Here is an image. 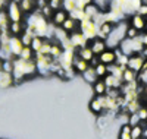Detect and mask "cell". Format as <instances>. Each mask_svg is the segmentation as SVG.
I'll use <instances>...</instances> for the list:
<instances>
[{
    "instance_id": "cell-1",
    "label": "cell",
    "mask_w": 147,
    "mask_h": 139,
    "mask_svg": "<svg viewBox=\"0 0 147 139\" xmlns=\"http://www.w3.org/2000/svg\"><path fill=\"white\" fill-rule=\"evenodd\" d=\"M27 27H30L34 31L35 37H41V38H46L47 35H53L55 31V27L50 23V19L43 16L40 9H37L27 16Z\"/></svg>"
},
{
    "instance_id": "cell-2",
    "label": "cell",
    "mask_w": 147,
    "mask_h": 139,
    "mask_svg": "<svg viewBox=\"0 0 147 139\" xmlns=\"http://www.w3.org/2000/svg\"><path fill=\"white\" fill-rule=\"evenodd\" d=\"M119 48L121 51L127 54V56H134V54H140L143 53L144 50V44L140 38V35L137 38H124L119 44Z\"/></svg>"
},
{
    "instance_id": "cell-3",
    "label": "cell",
    "mask_w": 147,
    "mask_h": 139,
    "mask_svg": "<svg viewBox=\"0 0 147 139\" xmlns=\"http://www.w3.org/2000/svg\"><path fill=\"white\" fill-rule=\"evenodd\" d=\"M35 65H37V70H38V75L41 76H50L52 75V65L55 59L52 56H46V54H41V53H35Z\"/></svg>"
},
{
    "instance_id": "cell-4",
    "label": "cell",
    "mask_w": 147,
    "mask_h": 139,
    "mask_svg": "<svg viewBox=\"0 0 147 139\" xmlns=\"http://www.w3.org/2000/svg\"><path fill=\"white\" fill-rule=\"evenodd\" d=\"M80 31L87 37L88 40H93L97 37V34H99V23L85 16L82 21H80Z\"/></svg>"
},
{
    "instance_id": "cell-5",
    "label": "cell",
    "mask_w": 147,
    "mask_h": 139,
    "mask_svg": "<svg viewBox=\"0 0 147 139\" xmlns=\"http://www.w3.org/2000/svg\"><path fill=\"white\" fill-rule=\"evenodd\" d=\"M6 12H7V16L10 19V22H22V18H24V12L21 9V5L16 0H10L6 6Z\"/></svg>"
},
{
    "instance_id": "cell-6",
    "label": "cell",
    "mask_w": 147,
    "mask_h": 139,
    "mask_svg": "<svg viewBox=\"0 0 147 139\" xmlns=\"http://www.w3.org/2000/svg\"><path fill=\"white\" fill-rule=\"evenodd\" d=\"M69 40H71L74 48H77V50H78V48H82V47H87V45L90 44V40H88L80 29L71 32V34H69Z\"/></svg>"
},
{
    "instance_id": "cell-7",
    "label": "cell",
    "mask_w": 147,
    "mask_h": 139,
    "mask_svg": "<svg viewBox=\"0 0 147 139\" xmlns=\"http://www.w3.org/2000/svg\"><path fill=\"white\" fill-rule=\"evenodd\" d=\"M24 47H25V45H24L21 37H16V35H12L10 37V40H9V48H10V51H12V54H13L15 59L21 56Z\"/></svg>"
},
{
    "instance_id": "cell-8",
    "label": "cell",
    "mask_w": 147,
    "mask_h": 139,
    "mask_svg": "<svg viewBox=\"0 0 147 139\" xmlns=\"http://www.w3.org/2000/svg\"><path fill=\"white\" fill-rule=\"evenodd\" d=\"M105 98H106V95H96L90 101V110L94 113V114L100 116L105 111Z\"/></svg>"
},
{
    "instance_id": "cell-9",
    "label": "cell",
    "mask_w": 147,
    "mask_h": 139,
    "mask_svg": "<svg viewBox=\"0 0 147 139\" xmlns=\"http://www.w3.org/2000/svg\"><path fill=\"white\" fill-rule=\"evenodd\" d=\"M88 45L91 47L93 53H94L96 56H100L103 51H106V50L109 48L107 44H106V40L100 38V37H96V38L90 40V44H88Z\"/></svg>"
},
{
    "instance_id": "cell-10",
    "label": "cell",
    "mask_w": 147,
    "mask_h": 139,
    "mask_svg": "<svg viewBox=\"0 0 147 139\" xmlns=\"http://www.w3.org/2000/svg\"><path fill=\"white\" fill-rule=\"evenodd\" d=\"M146 60H147V59H146L141 53H140V54L129 56L128 66H127V67H129V69H132V70H136L137 73H140V72H141V67H143V65H144Z\"/></svg>"
},
{
    "instance_id": "cell-11",
    "label": "cell",
    "mask_w": 147,
    "mask_h": 139,
    "mask_svg": "<svg viewBox=\"0 0 147 139\" xmlns=\"http://www.w3.org/2000/svg\"><path fill=\"white\" fill-rule=\"evenodd\" d=\"M68 12L65 10V9H57V10H55V13H53V16H52V19H50V23L53 25V27L56 28V27H62L63 25V22L68 19Z\"/></svg>"
},
{
    "instance_id": "cell-12",
    "label": "cell",
    "mask_w": 147,
    "mask_h": 139,
    "mask_svg": "<svg viewBox=\"0 0 147 139\" xmlns=\"http://www.w3.org/2000/svg\"><path fill=\"white\" fill-rule=\"evenodd\" d=\"M99 60L100 63H105V65H113L116 63V53H115V48H107L106 51H103L100 56H99Z\"/></svg>"
},
{
    "instance_id": "cell-13",
    "label": "cell",
    "mask_w": 147,
    "mask_h": 139,
    "mask_svg": "<svg viewBox=\"0 0 147 139\" xmlns=\"http://www.w3.org/2000/svg\"><path fill=\"white\" fill-rule=\"evenodd\" d=\"M13 84H15L13 75L5 70H0V90H6V88L12 86Z\"/></svg>"
},
{
    "instance_id": "cell-14",
    "label": "cell",
    "mask_w": 147,
    "mask_h": 139,
    "mask_svg": "<svg viewBox=\"0 0 147 139\" xmlns=\"http://www.w3.org/2000/svg\"><path fill=\"white\" fill-rule=\"evenodd\" d=\"M113 23L112 22H102L100 25H99V34H97V37H100V38H103V40H106L107 37L112 34V31H113Z\"/></svg>"
},
{
    "instance_id": "cell-15",
    "label": "cell",
    "mask_w": 147,
    "mask_h": 139,
    "mask_svg": "<svg viewBox=\"0 0 147 139\" xmlns=\"http://www.w3.org/2000/svg\"><path fill=\"white\" fill-rule=\"evenodd\" d=\"M103 79H105L107 88H118V90H121L122 85H124V81L119 79V78H116L115 75H112V73H107Z\"/></svg>"
},
{
    "instance_id": "cell-16",
    "label": "cell",
    "mask_w": 147,
    "mask_h": 139,
    "mask_svg": "<svg viewBox=\"0 0 147 139\" xmlns=\"http://www.w3.org/2000/svg\"><path fill=\"white\" fill-rule=\"evenodd\" d=\"M146 23H147L146 18L141 16V15H138V13H134V15L131 16V22H129V25H131V27H134V28H137L138 31L146 29Z\"/></svg>"
},
{
    "instance_id": "cell-17",
    "label": "cell",
    "mask_w": 147,
    "mask_h": 139,
    "mask_svg": "<svg viewBox=\"0 0 147 139\" xmlns=\"http://www.w3.org/2000/svg\"><path fill=\"white\" fill-rule=\"evenodd\" d=\"M77 56H78V57H81V59H82V60H85V61H88V63L96 57V54L93 53V50H91V47H90V45L82 47V48H78V50H77Z\"/></svg>"
},
{
    "instance_id": "cell-18",
    "label": "cell",
    "mask_w": 147,
    "mask_h": 139,
    "mask_svg": "<svg viewBox=\"0 0 147 139\" xmlns=\"http://www.w3.org/2000/svg\"><path fill=\"white\" fill-rule=\"evenodd\" d=\"M81 76H82V79L85 81V82H88V84H94V82H97L99 81V76H97V73H96V69H94V66H91L90 65V67L85 70L84 73H81Z\"/></svg>"
},
{
    "instance_id": "cell-19",
    "label": "cell",
    "mask_w": 147,
    "mask_h": 139,
    "mask_svg": "<svg viewBox=\"0 0 147 139\" xmlns=\"http://www.w3.org/2000/svg\"><path fill=\"white\" fill-rule=\"evenodd\" d=\"M62 28H63L68 34H71V32H74V31H78V29H80V21L68 16V19H66V21L63 22V25H62Z\"/></svg>"
},
{
    "instance_id": "cell-20",
    "label": "cell",
    "mask_w": 147,
    "mask_h": 139,
    "mask_svg": "<svg viewBox=\"0 0 147 139\" xmlns=\"http://www.w3.org/2000/svg\"><path fill=\"white\" fill-rule=\"evenodd\" d=\"M88 67H90V63L88 61H85L81 57L75 56V59H74V69H75L77 73H84Z\"/></svg>"
},
{
    "instance_id": "cell-21",
    "label": "cell",
    "mask_w": 147,
    "mask_h": 139,
    "mask_svg": "<svg viewBox=\"0 0 147 139\" xmlns=\"http://www.w3.org/2000/svg\"><path fill=\"white\" fill-rule=\"evenodd\" d=\"M19 5H21V9H22V12H24L25 15L32 13V12H34V7L37 9V3H35V0H21Z\"/></svg>"
},
{
    "instance_id": "cell-22",
    "label": "cell",
    "mask_w": 147,
    "mask_h": 139,
    "mask_svg": "<svg viewBox=\"0 0 147 139\" xmlns=\"http://www.w3.org/2000/svg\"><path fill=\"white\" fill-rule=\"evenodd\" d=\"M93 91L96 95H106L107 92V85L105 82V79H99L97 82L93 84Z\"/></svg>"
},
{
    "instance_id": "cell-23",
    "label": "cell",
    "mask_w": 147,
    "mask_h": 139,
    "mask_svg": "<svg viewBox=\"0 0 147 139\" xmlns=\"http://www.w3.org/2000/svg\"><path fill=\"white\" fill-rule=\"evenodd\" d=\"M24 31H25V27H24V23H22V22H12V23H10V27H9V32H10V35H16V37H19V35L24 34Z\"/></svg>"
},
{
    "instance_id": "cell-24",
    "label": "cell",
    "mask_w": 147,
    "mask_h": 139,
    "mask_svg": "<svg viewBox=\"0 0 147 139\" xmlns=\"http://www.w3.org/2000/svg\"><path fill=\"white\" fill-rule=\"evenodd\" d=\"M62 53H63V47H62V44H60L57 40L52 41V51H50V56H52L55 60H57L60 56H62Z\"/></svg>"
},
{
    "instance_id": "cell-25",
    "label": "cell",
    "mask_w": 147,
    "mask_h": 139,
    "mask_svg": "<svg viewBox=\"0 0 147 139\" xmlns=\"http://www.w3.org/2000/svg\"><path fill=\"white\" fill-rule=\"evenodd\" d=\"M13 54H12L9 44H0V60H13Z\"/></svg>"
},
{
    "instance_id": "cell-26",
    "label": "cell",
    "mask_w": 147,
    "mask_h": 139,
    "mask_svg": "<svg viewBox=\"0 0 147 139\" xmlns=\"http://www.w3.org/2000/svg\"><path fill=\"white\" fill-rule=\"evenodd\" d=\"M10 19L7 16V12L3 10V12H0V32L2 31H9V27H10Z\"/></svg>"
},
{
    "instance_id": "cell-27",
    "label": "cell",
    "mask_w": 147,
    "mask_h": 139,
    "mask_svg": "<svg viewBox=\"0 0 147 139\" xmlns=\"http://www.w3.org/2000/svg\"><path fill=\"white\" fill-rule=\"evenodd\" d=\"M85 16H87V18H90V19H96L97 16H99L100 13H102V12H100V9L99 7H97L94 3L93 5H88L87 7H85Z\"/></svg>"
},
{
    "instance_id": "cell-28",
    "label": "cell",
    "mask_w": 147,
    "mask_h": 139,
    "mask_svg": "<svg viewBox=\"0 0 147 139\" xmlns=\"http://www.w3.org/2000/svg\"><path fill=\"white\" fill-rule=\"evenodd\" d=\"M137 76H138V73L136 70H132L129 67H127L124 70V76H122V81L124 82H132V81H137Z\"/></svg>"
},
{
    "instance_id": "cell-29",
    "label": "cell",
    "mask_w": 147,
    "mask_h": 139,
    "mask_svg": "<svg viewBox=\"0 0 147 139\" xmlns=\"http://www.w3.org/2000/svg\"><path fill=\"white\" fill-rule=\"evenodd\" d=\"M34 57H35L34 50H32L31 47H28V45L24 47L22 53H21V56H19V59H22V60H34Z\"/></svg>"
},
{
    "instance_id": "cell-30",
    "label": "cell",
    "mask_w": 147,
    "mask_h": 139,
    "mask_svg": "<svg viewBox=\"0 0 147 139\" xmlns=\"http://www.w3.org/2000/svg\"><path fill=\"white\" fill-rule=\"evenodd\" d=\"M43 43H44V38H41V37H34L30 47L34 50V53H38L43 47Z\"/></svg>"
},
{
    "instance_id": "cell-31",
    "label": "cell",
    "mask_w": 147,
    "mask_h": 139,
    "mask_svg": "<svg viewBox=\"0 0 147 139\" xmlns=\"http://www.w3.org/2000/svg\"><path fill=\"white\" fill-rule=\"evenodd\" d=\"M94 69H96V73H97V76H99V79H103L109 73L107 72V65H105V63H99L97 66H94Z\"/></svg>"
},
{
    "instance_id": "cell-32",
    "label": "cell",
    "mask_w": 147,
    "mask_h": 139,
    "mask_svg": "<svg viewBox=\"0 0 147 139\" xmlns=\"http://www.w3.org/2000/svg\"><path fill=\"white\" fill-rule=\"evenodd\" d=\"M62 9H65L68 13H71V12H74L77 9V3L75 0H63L62 2Z\"/></svg>"
},
{
    "instance_id": "cell-33",
    "label": "cell",
    "mask_w": 147,
    "mask_h": 139,
    "mask_svg": "<svg viewBox=\"0 0 147 139\" xmlns=\"http://www.w3.org/2000/svg\"><path fill=\"white\" fill-rule=\"evenodd\" d=\"M40 12H41V15L46 16L47 19H52V16H53V13H55V9L50 6V3H47L44 7L40 9Z\"/></svg>"
},
{
    "instance_id": "cell-34",
    "label": "cell",
    "mask_w": 147,
    "mask_h": 139,
    "mask_svg": "<svg viewBox=\"0 0 147 139\" xmlns=\"http://www.w3.org/2000/svg\"><path fill=\"white\" fill-rule=\"evenodd\" d=\"M13 67H15L13 60H3V61H2V65H0V69L5 70V72H9V73L13 72Z\"/></svg>"
},
{
    "instance_id": "cell-35",
    "label": "cell",
    "mask_w": 147,
    "mask_h": 139,
    "mask_svg": "<svg viewBox=\"0 0 147 139\" xmlns=\"http://www.w3.org/2000/svg\"><path fill=\"white\" fill-rule=\"evenodd\" d=\"M143 130H144V128L141 126V123L137 124V126H132V130H131V136H132V139L143 138Z\"/></svg>"
},
{
    "instance_id": "cell-36",
    "label": "cell",
    "mask_w": 147,
    "mask_h": 139,
    "mask_svg": "<svg viewBox=\"0 0 147 139\" xmlns=\"http://www.w3.org/2000/svg\"><path fill=\"white\" fill-rule=\"evenodd\" d=\"M50 51H52V41L50 40H44L43 47H41V50H40L38 53L46 54V56H50Z\"/></svg>"
},
{
    "instance_id": "cell-37",
    "label": "cell",
    "mask_w": 147,
    "mask_h": 139,
    "mask_svg": "<svg viewBox=\"0 0 147 139\" xmlns=\"http://www.w3.org/2000/svg\"><path fill=\"white\" fill-rule=\"evenodd\" d=\"M75 3H77V9L85 10V7H87L88 5L94 3V0H75Z\"/></svg>"
},
{
    "instance_id": "cell-38",
    "label": "cell",
    "mask_w": 147,
    "mask_h": 139,
    "mask_svg": "<svg viewBox=\"0 0 147 139\" xmlns=\"http://www.w3.org/2000/svg\"><path fill=\"white\" fill-rule=\"evenodd\" d=\"M138 32L140 31L137 28H134V27H131V25H129L128 29H127V38H137V37L140 35Z\"/></svg>"
},
{
    "instance_id": "cell-39",
    "label": "cell",
    "mask_w": 147,
    "mask_h": 139,
    "mask_svg": "<svg viewBox=\"0 0 147 139\" xmlns=\"http://www.w3.org/2000/svg\"><path fill=\"white\" fill-rule=\"evenodd\" d=\"M131 126H137L141 123V119L138 116V113H132V114H129V122H128Z\"/></svg>"
},
{
    "instance_id": "cell-40",
    "label": "cell",
    "mask_w": 147,
    "mask_h": 139,
    "mask_svg": "<svg viewBox=\"0 0 147 139\" xmlns=\"http://www.w3.org/2000/svg\"><path fill=\"white\" fill-rule=\"evenodd\" d=\"M137 113H138V116H140L141 122H146V120H147V107H141Z\"/></svg>"
},
{
    "instance_id": "cell-41",
    "label": "cell",
    "mask_w": 147,
    "mask_h": 139,
    "mask_svg": "<svg viewBox=\"0 0 147 139\" xmlns=\"http://www.w3.org/2000/svg\"><path fill=\"white\" fill-rule=\"evenodd\" d=\"M137 13L141 15V16H144V18L147 16V3H143V5L140 6V9L137 10Z\"/></svg>"
},
{
    "instance_id": "cell-42",
    "label": "cell",
    "mask_w": 147,
    "mask_h": 139,
    "mask_svg": "<svg viewBox=\"0 0 147 139\" xmlns=\"http://www.w3.org/2000/svg\"><path fill=\"white\" fill-rule=\"evenodd\" d=\"M119 139H132L131 133H124V132H119Z\"/></svg>"
},
{
    "instance_id": "cell-43",
    "label": "cell",
    "mask_w": 147,
    "mask_h": 139,
    "mask_svg": "<svg viewBox=\"0 0 147 139\" xmlns=\"http://www.w3.org/2000/svg\"><path fill=\"white\" fill-rule=\"evenodd\" d=\"M140 38H141V41H143V44H144V47H147V32H144V34H141V35H140Z\"/></svg>"
},
{
    "instance_id": "cell-44",
    "label": "cell",
    "mask_w": 147,
    "mask_h": 139,
    "mask_svg": "<svg viewBox=\"0 0 147 139\" xmlns=\"http://www.w3.org/2000/svg\"><path fill=\"white\" fill-rule=\"evenodd\" d=\"M143 139H147V126H146L144 130H143Z\"/></svg>"
},
{
    "instance_id": "cell-45",
    "label": "cell",
    "mask_w": 147,
    "mask_h": 139,
    "mask_svg": "<svg viewBox=\"0 0 147 139\" xmlns=\"http://www.w3.org/2000/svg\"><path fill=\"white\" fill-rule=\"evenodd\" d=\"M141 54H143V56L147 59V47H144V50H143V53H141Z\"/></svg>"
},
{
    "instance_id": "cell-46",
    "label": "cell",
    "mask_w": 147,
    "mask_h": 139,
    "mask_svg": "<svg viewBox=\"0 0 147 139\" xmlns=\"http://www.w3.org/2000/svg\"><path fill=\"white\" fill-rule=\"evenodd\" d=\"M146 32H147V23H146Z\"/></svg>"
},
{
    "instance_id": "cell-47",
    "label": "cell",
    "mask_w": 147,
    "mask_h": 139,
    "mask_svg": "<svg viewBox=\"0 0 147 139\" xmlns=\"http://www.w3.org/2000/svg\"><path fill=\"white\" fill-rule=\"evenodd\" d=\"M137 139H143V138H137Z\"/></svg>"
},
{
    "instance_id": "cell-48",
    "label": "cell",
    "mask_w": 147,
    "mask_h": 139,
    "mask_svg": "<svg viewBox=\"0 0 147 139\" xmlns=\"http://www.w3.org/2000/svg\"><path fill=\"white\" fill-rule=\"evenodd\" d=\"M146 124H147V120H146Z\"/></svg>"
}]
</instances>
